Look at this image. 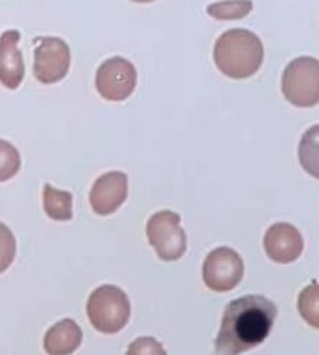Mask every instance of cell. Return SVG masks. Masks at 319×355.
<instances>
[{"label":"cell","instance_id":"obj_6","mask_svg":"<svg viewBox=\"0 0 319 355\" xmlns=\"http://www.w3.org/2000/svg\"><path fill=\"white\" fill-rule=\"evenodd\" d=\"M245 265L241 256L230 247L213 249L202 265V279L211 291L226 293L235 290L243 279Z\"/></svg>","mask_w":319,"mask_h":355},{"label":"cell","instance_id":"obj_10","mask_svg":"<svg viewBox=\"0 0 319 355\" xmlns=\"http://www.w3.org/2000/svg\"><path fill=\"white\" fill-rule=\"evenodd\" d=\"M264 250L273 263L287 265L302 256L303 236L293 224L277 222L264 234Z\"/></svg>","mask_w":319,"mask_h":355},{"label":"cell","instance_id":"obj_14","mask_svg":"<svg viewBox=\"0 0 319 355\" xmlns=\"http://www.w3.org/2000/svg\"><path fill=\"white\" fill-rule=\"evenodd\" d=\"M254 9L252 0H222L208 6V15L217 20H241Z\"/></svg>","mask_w":319,"mask_h":355},{"label":"cell","instance_id":"obj_4","mask_svg":"<svg viewBox=\"0 0 319 355\" xmlns=\"http://www.w3.org/2000/svg\"><path fill=\"white\" fill-rule=\"evenodd\" d=\"M282 93L289 103L300 109L318 107L319 62L309 55L296 57L282 73Z\"/></svg>","mask_w":319,"mask_h":355},{"label":"cell","instance_id":"obj_9","mask_svg":"<svg viewBox=\"0 0 319 355\" xmlns=\"http://www.w3.org/2000/svg\"><path fill=\"white\" fill-rule=\"evenodd\" d=\"M128 198V176L121 171H110L100 176L91 189V206L94 214L112 215Z\"/></svg>","mask_w":319,"mask_h":355},{"label":"cell","instance_id":"obj_12","mask_svg":"<svg viewBox=\"0 0 319 355\" xmlns=\"http://www.w3.org/2000/svg\"><path fill=\"white\" fill-rule=\"evenodd\" d=\"M84 332L75 320L64 318L57 322L45 334V352L48 355H71L80 348Z\"/></svg>","mask_w":319,"mask_h":355},{"label":"cell","instance_id":"obj_11","mask_svg":"<svg viewBox=\"0 0 319 355\" xmlns=\"http://www.w3.org/2000/svg\"><path fill=\"white\" fill-rule=\"evenodd\" d=\"M21 34L9 28L0 34V84L4 87L18 89L25 77V64L21 50L18 49Z\"/></svg>","mask_w":319,"mask_h":355},{"label":"cell","instance_id":"obj_1","mask_svg":"<svg viewBox=\"0 0 319 355\" xmlns=\"http://www.w3.org/2000/svg\"><path fill=\"white\" fill-rule=\"evenodd\" d=\"M277 313V306L263 295H245L233 300L224 311L215 355H239L259 347L270 336Z\"/></svg>","mask_w":319,"mask_h":355},{"label":"cell","instance_id":"obj_8","mask_svg":"<svg viewBox=\"0 0 319 355\" xmlns=\"http://www.w3.org/2000/svg\"><path fill=\"white\" fill-rule=\"evenodd\" d=\"M137 87V69L125 57H110L96 71V89L109 101H125Z\"/></svg>","mask_w":319,"mask_h":355},{"label":"cell","instance_id":"obj_19","mask_svg":"<svg viewBox=\"0 0 319 355\" xmlns=\"http://www.w3.org/2000/svg\"><path fill=\"white\" fill-rule=\"evenodd\" d=\"M131 2H138V4H147V2H154V0H131Z\"/></svg>","mask_w":319,"mask_h":355},{"label":"cell","instance_id":"obj_3","mask_svg":"<svg viewBox=\"0 0 319 355\" xmlns=\"http://www.w3.org/2000/svg\"><path fill=\"white\" fill-rule=\"evenodd\" d=\"M87 316L93 327L103 334L122 331L131 316L128 295L113 284L96 288L87 300Z\"/></svg>","mask_w":319,"mask_h":355},{"label":"cell","instance_id":"obj_2","mask_svg":"<svg viewBox=\"0 0 319 355\" xmlns=\"http://www.w3.org/2000/svg\"><path fill=\"white\" fill-rule=\"evenodd\" d=\"M213 59L226 77L235 80L250 78L263 64V43L252 31L230 28L215 43Z\"/></svg>","mask_w":319,"mask_h":355},{"label":"cell","instance_id":"obj_5","mask_svg":"<svg viewBox=\"0 0 319 355\" xmlns=\"http://www.w3.org/2000/svg\"><path fill=\"white\" fill-rule=\"evenodd\" d=\"M147 240L163 261H178L186 252V233L181 217L170 210L156 211L147 220Z\"/></svg>","mask_w":319,"mask_h":355},{"label":"cell","instance_id":"obj_13","mask_svg":"<svg viewBox=\"0 0 319 355\" xmlns=\"http://www.w3.org/2000/svg\"><path fill=\"white\" fill-rule=\"evenodd\" d=\"M43 208H45V214L53 220H71L73 218V196L66 190L45 185L43 187Z\"/></svg>","mask_w":319,"mask_h":355},{"label":"cell","instance_id":"obj_18","mask_svg":"<svg viewBox=\"0 0 319 355\" xmlns=\"http://www.w3.org/2000/svg\"><path fill=\"white\" fill-rule=\"evenodd\" d=\"M126 355H167V352L160 341L149 338V336L147 338L144 336V338H137L129 345Z\"/></svg>","mask_w":319,"mask_h":355},{"label":"cell","instance_id":"obj_7","mask_svg":"<svg viewBox=\"0 0 319 355\" xmlns=\"http://www.w3.org/2000/svg\"><path fill=\"white\" fill-rule=\"evenodd\" d=\"M71 52L61 37H37L34 49V77L41 84H57L68 75Z\"/></svg>","mask_w":319,"mask_h":355},{"label":"cell","instance_id":"obj_15","mask_svg":"<svg viewBox=\"0 0 319 355\" xmlns=\"http://www.w3.org/2000/svg\"><path fill=\"white\" fill-rule=\"evenodd\" d=\"M21 167V157L11 142L0 139V183L9 182L18 174Z\"/></svg>","mask_w":319,"mask_h":355},{"label":"cell","instance_id":"obj_16","mask_svg":"<svg viewBox=\"0 0 319 355\" xmlns=\"http://www.w3.org/2000/svg\"><path fill=\"white\" fill-rule=\"evenodd\" d=\"M298 311L305 318V322L312 327H319V313H318V281H312L298 297Z\"/></svg>","mask_w":319,"mask_h":355},{"label":"cell","instance_id":"obj_17","mask_svg":"<svg viewBox=\"0 0 319 355\" xmlns=\"http://www.w3.org/2000/svg\"><path fill=\"white\" fill-rule=\"evenodd\" d=\"M17 258V239L6 224L0 222V274L8 270Z\"/></svg>","mask_w":319,"mask_h":355}]
</instances>
